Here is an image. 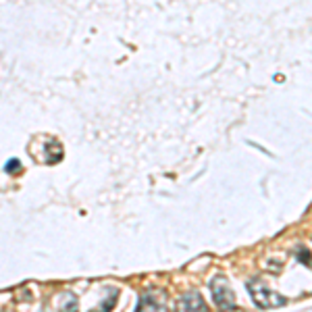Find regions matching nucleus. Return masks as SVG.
Segmentation results:
<instances>
[{
    "label": "nucleus",
    "mask_w": 312,
    "mask_h": 312,
    "mask_svg": "<svg viewBox=\"0 0 312 312\" xmlns=\"http://www.w3.org/2000/svg\"><path fill=\"white\" fill-rule=\"evenodd\" d=\"M210 294H212V302L221 312H231L235 310V294L231 285H229L227 277L223 275H214L210 281Z\"/></svg>",
    "instance_id": "f03ea898"
},
{
    "label": "nucleus",
    "mask_w": 312,
    "mask_h": 312,
    "mask_svg": "<svg viewBox=\"0 0 312 312\" xmlns=\"http://www.w3.org/2000/svg\"><path fill=\"white\" fill-rule=\"evenodd\" d=\"M60 312H77V297H75L71 291H65L60 297V306H59Z\"/></svg>",
    "instance_id": "39448f33"
},
{
    "label": "nucleus",
    "mask_w": 312,
    "mask_h": 312,
    "mask_svg": "<svg viewBox=\"0 0 312 312\" xmlns=\"http://www.w3.org/2000/svg\"><path fill=\"white\" fill-rule=\"evenodd\" d=\"M177 312H208V306L198 291H185L177 300Z\"/></svg>",
    "instance_id": "7ed1b4c3"
},
{
    "label": "nucleus",
    "mask_w": 312,
    "mask_h": 312,
    "mask_svg": "<svg viewBox=\"0 0 312 312\" xmlns=\"http://www.w3.org/2000/svg\"><path fill=\"white\" fill-rule=\"evenodd\" d=\"M164 306V294L156 289H148L146 294H142L140 302H137L135 312H152V310H163Z\"/></svg>",
    "instance_id": "20e7f679"
},
{
    "label": "nucleus",
    "mask_w": 312,
    "mask_h": 312,
    "mask_svg": "<svg viewBox=\"0 0 312 312\" xmlns=\"http://www.w3.org/2000/svg\"><path fill=\"white\" fill-rule=\"evenodd\" d=\"M248 291H250V296H252V300L258 308H279V306H285L287 304L285 297L279 296L270 287H267L260 279L248 281Z\"/></svg>",
    "instance_id": "f257e3e1"
},
{
    "label": "nucleus",
    "mask_w": 312,
    "mask_h": 312,
    "mask_svg": "<svg viewBox=\"0 0 312 312\" xmlns=\"http://www.w3.org/2000/svg\"><path fill=\"white\" fill-rule=\"evenodd\" d=\"M117 297H119V289H108V297H106V300H104L102 304H100V312H108L110 308H113L115 306V302H117Z\"/></svg>",
    "instance_id": "0eeeda50"
},
{
    "label": "nucleus",
    "mask_w": 312,
    "mask_h": 312,
    "mask_svg": "<svg viewBox=\"0 0 312 312\" xmlns=\"http://www.w3.org/2000/svg\"><path fill=\"white\" fill-rule=\"evenodd\" d=\"M296 258L302 262V265H306V267H312V258H310V252L306 248H297V252H296Z\"/></svg>",
    "instance_id": "6e6552de"
},
{
    "label": "nucleus",
    "mask_w": 312,
    "mask_h": 312,
    "mask_svg": "<svg viewBox=\"0 0 312 312\" xmlns=\"http://www.w3.org/2000/svg\"><path fill=\"white\" fill-rule=\"evenodd\" d=\"M46 154L50 156L48 158V163H59L62 158V148L57 140H48V146H46Z\"/></svg>",
    "instance_id": "423d86ee"
},
{
    "label": "nucleus",
    "mask_w": 312,
    "mask_h": 312,
    "mask_svg": "<svg viewBox=\"0 0 312 312\" xmlns=\"http://www.w3.org/2000/svg\"><path fill=\"white\" fill-rule=\"evenodd\" d=\"M4 171L11 173V175H13V173L17 175V173H21V163L17 161V158H13V161H9V163L4 164Z\"/></svg>",
    "instance_id": "1a4fd4ad"
}]
</instances>
